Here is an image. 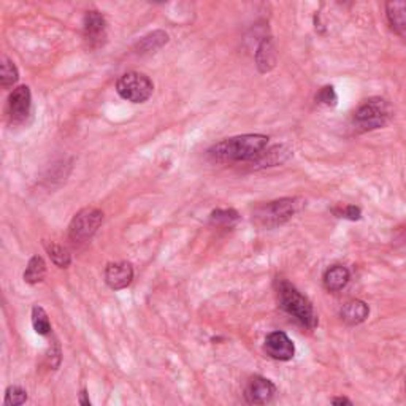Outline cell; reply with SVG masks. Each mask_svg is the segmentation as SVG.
<instances>
[{"mask_svg":"<svg viewBox=\"0 0 406 406\" xmlns=\"http://www.w3.org/2000/svg\"><path fill=\"white\" fill-rule=\"evenodd\" d=\"M269 140L262 133H246L216 143L208 154L218 162H255L265 153Z\"/></svg>","mask_w":406,"mask_h":406,"instance_id":"obj_1","label":"cell"},{"mask_svg":"<svg viewBox=\"0 0 406 406\" xmlns=\"http://www.w3.org/2000/svg\"><path fill=\"white\" fill-rule=\"evenodd\" d=\"M278 298H280V307L292 316L297 322H300L303 327L314 329L318 325V314L314 313L311 302L307 297L297 291L289 281L278 280L276 282Z\"/></svg>","mask_w":406,"mask_h":406,"instance_id":"obj_2","label":"cell"},{"mask_svg":"<svg viewBox=\"0 0 406 406\" xmlns=\"http://www.w3.org/2000/svg\"><path fill=\"white\" fill-rule=\"evenodd\" d=\"M303 205L304 200L298 197H286V199L262 203L254 208L253 222L260 229H276L291 221Z\"/></svg>","mask_w":406,"mask_h":406,"instance_id":"obj_3","label":"cell"},{"mask_svg":"<svg viewBox=\"0 0 406 406\" xmlns=\"http://www.w3.org/2000/svg\"><path fill=\"white\" fill-rule=\"evenodd\" d=\"M392 116V108L387 100L373 97L363 104L352 115V126L356 132H370L381 129Z\"/></svg>","mask_w":406,"mask_h":406,"instance_id":"obj_4","label":"cell"},{"mask_svg":"<svg viewBox=\"0 0 406 406\" xmlns=\"http://www.w3.org/2000/svg\"><path fill=\"white\" fill-rule=\"evenodd\" d=\"M154 84L148 75L140 72H127L116 83V93L132 104H145L151 97Z\"/></svg>","mask_w":406,"mask_h":406,"instance_id":"obj_5","label":"cell"},{"mask_svg":"<svg viewBox=\"0 0 406 406\" xmlns=\"http://www.w3.org/2000/svg\"><path fill=\"white\" fill-rule=\"evenodd\" d=\"M104 222V213L99 208L88 206L83 208L73 216L70 227H68V238L73 243H84L94 237L99 227Z\"/></svg>","mask_w":406,"mask_h":406,"instance_id":"obj_6","label":"cell"},{"mask_svg":"<svg viewBox=\"0 0 406 406\" xmlns=\"http://www.w3.org/2000/svg\"><path fill=\"white\" fill-rule=\"evenodd\" d=\"M83 37L90 50L100 48L106 40V19L97 10H90L83 19Z\"/></svg>","mask_w":406,"mask_h":406,"instance_id":"obj_7","label":"cell"},{"mask_svg":"<svg viewBox=\"0 0 406 406\" xmlns=\"http://www.w3.org/2000/svg\"><path fill=\"white\" fill-rule=\"evenodd\" d=\"M276 395V386L264 376H253L244 387V398L253 406L269 405Z\"/></svg>","mask_w":406,"mask_h":406,"instance_id":"obj_8","label":"cell"},{"mask_svg":"<svg viewBox=\"0 0 406 406\" xmlns=\"http://www.w3.org/2000/svg\"><path fill=\"white\" fill-rule=\"evenodd\" d=\"M264 349L267 352V356L281 362L291 360L292 357L296 356V346H293V341L284 332H280V330L267 335Z\"/></svg>","mask_w":406,"mask_h":406,"instance_id":"obj_9","label":"cell"},{"mask_svg":"<svg viewBox=\"0 0 406 406\" xmlns=\"http://www.w3.org/2000/svg\"><path fill=\"white\" fill-rule=\"evenodd\" d=\"M32 108V94L29 86H18L10 94L7 111L12 122H24L26 117L30 115Z\"/></svg>","mask_w":406,"mask_h":406,"instance_id":"obj_10","label":"cell"},{"mask_svg":"<svg viewBox=\"0 0 406 406\" xmlns=\"http://www.w3.org/2000/svg\"><path fill=\"white\" fill-rule=\"evenodd\" d=\"M133 280V267L129 262H115L105 269V281L113 291H121Z\"/></svg>","mask_w":406,"mask_h":406,"instance_id":"obj_11","label":"cell"},{"mask_svg":"<svg viewBox=\"0 0 406 406\" xmlns=\"http://www.w3.org/2000/svg\"><path fill=\"white\" fill-rule=\"evenodd\" d=\"M387 21L395 34L406 40V0H392L386 3Z\"/></svg>","mask_w":406,"mask_h":406,"instance_id":"obj_12","label":"cell"},{"mask_svg":"<svg viewBox=\"0 0 406 406\" xmlns=\"http://www.w3.org/2000/svg\"><path fill=\"white\" fill-rule=\"evenodd\" d=\"M351 280L349 270L345 265H334L325 270L322 276L324 287L329 292H340L343 291Z\"/></svg>","mask_w":406,"mask_h":406,"instance_id":"obj_13","label":"cell"},{"mask_svg":"<svg viewBox=\"0 0 406 406\" xmlns=\"http://www.w3.org/2000/svg\"><path fill=\"white\" fill-rule=\"evenodd\" d=\"M370 316V308L362 300L346 302L340 309V318L348 325H359Z\"/></svg>","mask_w":406,"mask_h":406,"instance_id":"obj_14","label":"cell"},{"mask_svg":"<svg viewBox=\"0 0 406 406\" xmlns=\"http://www.w3.org/2000/svg\"><path fill=\"white\" fill-rule=\"evenodd\" d=\"M255 62H258V67L262 73L270 72L275 67L276 51L270 39H264L260 41L258 51H255Z\"/></svg>","mask_w":406,"mask_h":406,"instance_id":"obj_15","label":"cell"},{"mask_svg":"<svg viewBox=\"0 0 406 406\" xmlns=\"http://www.w3.org/2000/svg\"><path fill=\"white\" fill-rule=\"evenodd\" d=\"M23 276L28 284H39V282L44 281L46 276L45 260L41 259L40 255H34V258L29 260L28 267H26Z\"/></svg>","mask_w":406,"mask_h":406,"instance_id":"obj_16","label":"cell"},{"mask_svg":"<svg viewBox=\"0 0 406 406\" xmlns=\"http://www.w3.org/2000/svg\"><path fill=\"white\" fill-rule=\"evenodd\" d=\"M167 41H168V35L162 30H156L153 32V34L143 37V39L138 41V52L156 51L167 44Z\"/></svg>","mask_w":406,"mask_h":406,"instance_id":"obj_17","label":"cell"},{"mask_svg":"<svg viewBox=\"0 0 406 406\" xmlns=\"http://www.w3.org/2000/svg\"><path fill=\"white\" fill-rule=\"evenodd\" d=\"M19 78V73H18V68L14 67V64L10 61L7 56L2 57V64H0V84H2V88L8 89L16 84Z\"/></svg>","mask_w":406,"mask_h":406,"instance_id":"obj_18","label":"cell"},{"mask_svg":"<svg viewBox=\"0 0 406 406\" xmlns=\"http://www.w3.org/2000/svg\"><path fill=\"white\" fill-rule=\"evenodd\" d=\"M46 251H48V254H50L52 264L57 265L59 269H67V267L72 264L70 253H68L67 248L61 246V244L48 243Z\"/></svg>","mask_w":406,"mask_h":406,"instance_id":"obj_19","label":"cell"},{"mask_svg":"<svg viewBox=\"0 0 406 406\" xmlns=\"http://www.w3.org/2000/svg\"><path fill=\"white\" fill-rule=\"evenodd\" d=\"M32 325H34V330L39 335H50L51 332V322H50V318H48L46 311L39 304H35L34 308H32Z\"/></svg>","mask_w":406,"mask_h":406,"instance_id":"obj_20","label":"cell"},{"mask_svg":"<svg viewBox=\"0 0 406 406\" xmlns=\"http://www.w3.org/2000/svg\"><path fill=\"white\" fill-rule=\"evenodd\" d=\"M291 151H287L284 146H275L270 151H265L262 156L255 160L258 164H262V167H273V165H278L281 162H284L289 156Z\"/></svg>","mask_w":406,"mask_h":406,"instance_id":"obj_21","label":"cell"},{"mask_svg":"<svg viewBox=\"0 0 406 406\" xmlns=\"http://www.w3.org/2000/svg\"><path fill=\"white\" fill-rule=\"evenodd\" d=\"M26 402H28V392H26L23 387L10 386L7 391H5V406H23Z\"/></svg>","mask_w":406,"mask_h":406,"instance_id":"obj_22","label":"cell"},{"mask_svg":"<svg viewBox=\"0 0 406 406\" xmlns=\"http://www.w3.org/2000/svg\"><path fill=\"white\" fill-rule=\"evenodd\" d=\"M240 219L235 210H216L211 213V222L216 226H232Z\"/></svg>","mask_w":406,"mask_h":406,"instance_id":"obj_23","label":"cell"},{"mask_svg":"<svg viewBox=\"0 0 406 406\" xmlns=\"http://www.w3.org/2000/svg\"><path fill=\"white\" fill-rule=\"evenodd\" d=\"M316 100L325 106H335L338 102V95H336L334 86H324L318 93Z\"/></svg>","mask_w":406,"mask_h":406,"instance_id":"obj_24","label":"cell"},{"mask_svg":"<svg viewBox=\"0 0 406 406\" xmlns=\"http://www.w3.org/2000/svg\"><path fill=\"white\" fill-rule=\"evenodd\" d=\"M334 213L338 218L349 219V221H357V219H360V216H362L360 208L354 206V205H346V206L334 208Z\"/></svg>","mask_w":406,"mask_h":406,"instance_id":"obj_25","label":"cell"},{"mask_svg":"<svg viewBox=\"0 0 406 406\" xmlns=\"http://www.w3.org/2000/svg\"><path fill=\"white\" fill-rule=\"evenodd\" d=\"M334 406H352V402L348 397H335L332 400Z\"/></svg>","mask_w":406,"mask_h":406,"instance_id":"obj_26","label":"cell"},{"mask_svg":"<svg viewBox=\"0 0 406 406\" xmlns=\"http://www.w3.org/2000/svg\"><path fill=\"white\" fill-rule=\"evenodd\" d=\"M79 405H81V406H93V403H90L89 395H88L86 391L79 392Z\"/></svg>","mask_w":406,"mask_h":406,"instance_id":"obj_27","label":"cell"}]
</instances>
